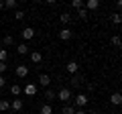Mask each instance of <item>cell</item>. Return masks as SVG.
<instances>
[{"instance_id":"obj_4","label":"cell","mask_w":122,"mask_h":114,"mask_svg":"<svg viewBox=\"0 0 122 114\" xmlns=\"http://www.w3.org/2000/svg\"><path fill=\"white\" fill-rule=\"evenodd\" d=\"M22 108H25V102H22L20 98H12V102H10V110H12V112H20Z\"/></svg>"},{"instance_id":"obj_16","label":"cell","mask_w":122,"mask_h":114,"mask_svg":"<svg viewBox=\"0 0 122 114\" xmlns=\"http://www.w3.org/2000/svg\"><path fill=\"white\" fill-rule=\"evenodd\" d=\"M30 61H33V63H41V61H43V55H41L39 51H33V53H30Z\"/></svg>"},{"instance_id":"obj_26","label":"cell","mask_w":122,"mask_h":114,"mask_svg":"<svg viewBox=\"0 0 122 114\" xmlns=\"http://www.w3.org/2000/svg\"><path fill=\"white\" fill-rule=\"evenodd\" d=\"M6 59H8V51H6V49H2V51H0V61L6 63Z\"/></svg>"},{"instance_id":"obj_21","label":"cell","mask_w":122,"mask_h":114,"mask_svg":"<svg viewBox=\"0 0 122 114\" xmlns=\"http://www.w3.org/2000/svg\"><path fill=\"white\" fill-rule=\"evenodd\" d=\"M77 16L81 18V21H87V18H90V12H87L86 8H81V10H77Z\"/></svg>"},{"instance_id":"obj_29","label":"cell","mask_w":122,"mask_h":114,"mask_svg":"<svg viewBox=\"0 0 122 114\" xmlns=\"http://www.w3.org/2000/svg\"><path fill=\"white\" fill-rule=\"evenodd\" d=\"M6 69H8V65H6V63H2V61H0V75L4 73V71H6Z\"/></svg>"},{"instance_id":"obj_19","label":"cell","mask_w":122,"mask_h":114,"mask_svg":"<svg viewBox=\"0 0 122 114\" xmlns=\"http://www.w3.org/2000/svg\"><path fill=\"white\" fill-rule=\"evenodd\" d=\"M10 110V102L8 100H0V112H6Z\"/></svg>"},{"instance_id":"obj_23","label":"cell","mask_w":122,"mask_h":114,"mask_svg":"<svg viewBox=\"0 0 122 114\" xmlns=\"http://www.w3.org/2000/svg\"><path fill=\"white\" fill-rule=\"evenodd\" d=\"M71 8L81 10V8H83V2H81V0H73V2H71Z\"/></svg>"},{"instance_id":"obj_11","label":"cell","mask_w":122,"mask_h":114,"mask_svg":"<svg viewBox=\"0 0 122 114\" xmlns=\"http://www.w3.org/2000/svg\"><path fill=\"white\" fill-rule=\"evenodd\" d=\"M39 83L43 86V88H49V86H51V78H49L47 73H41L39 75Z\"/></svg>"},{"instance_id":"obj_27","label":"cell","mask_w":122,"mask_h":114,"mask_svg":"<svg viewBox=\"0 0 122 114\" xmlns=\"http://www.w3.org/2000/svg\"><path fill=\"white\" fill-rule=\"evenodd\" d=\"M112 22H114V25H120V22H122V16H120V12H116V14L112 16Z\"/></svg>"},{"instance_id":"obj_5","label":"cell","mask_w":122,"mask_h":114,"mask_svg":"<svg viewBox=\"0 0 122 114\" xmlns=\"http://www.w3.org/2000/svg\"><path fill=\"white\" fill-rule=\"evenodd\" d=\"M65 69L69 71L71 75H75V73L79 71V65H77V61H67V63H65Z\"/></svg>"},{"instance_id":"obj_12","label":"cell","mask_w":122,"mask_h":114,"mask_svg":"<svg viewBox=\"0 0 122 114\" xmlns=\"http://www.w3.org/2000/svg\"><path fill=\"white\" fill-rule=\"evenodd\" d=\"M59 22H61L63 26H67V25L71 22V14H69V12H61V14H59Z\"/></svg>"},{"instance_id":"obj_32","label":"cell","mask_w":122,"mask_h":114,"mask_svg":"<svg viewBox=\"0 0 122 114\" xmlns=\"http://www.w3.org/2000/svg\"><path fill=\"white\" fill-rule=\"evenodd\" d=\"M2 8H4V4H2V0H0V10H2Z\"/></svg>"},{"instance_id":"obj_8","label":"cell","mask_w":122,"mask_h":114,"mask_svg":"<svg viewBox=\"0 0 122 114\" xmlns=\"http://www.w3.org/2000/svg\"><path fill=\"white\" fill-rule=\"evenodd\" d=\"M33 37H35V29H30V26L22 29V39H25V43H26V41H30Z\"/></svg>"},{"instance_id":"obj_18","label":"cell","mask_w":122,"mask_h":114,"mask_svg":"<svg viewBox=\"0 0 122 114\" xmlns=\"http://www.w3.org/2000/svg\"><path fill=\"white\" fill-rule=\"evenodd\" d=\"M10 45H14V37L12 35H6L4 39H2V47H10Z\"/></svg>"},{"instance_id":"obj_6","label":"cell","mask_w":122,"mask_h":114,"mask_svg":"<svg viewBox=\"0 0 122 114\" xmlns=\"http://www.w3.org/2000/svg\"><path fill=\"white\" fill-rule=\"evenodd\" d=\"M22 92H25L26 96H35V94H37V86H35L33 82H29L25 88H22Z\"/></svg>"},{"instance_id":"obj_7","label":"cell","mask_w":122,"mask_h":114,"mask_svg":"<svg viewBox=\"0 0 122 114\" xmlns=\"http://www.w3.org/2000/svg\"><path fill=\"white\" fill-rule=\"evenodd\" d=\"M83 6H86L87 12H90V10H98V8H100V0H87Z\"/></svg>"},{"instance_id":"obj_9","label":"cell","mask_w":122,"mask_h":114,"mask_svg":"<svg viewBox=\"0 0 122 114\" xmlns=\"http://www.w3.org/2000/svg\"><path fill=\"white\" fill-rule=\"evenodd\" d=\"M16 53L18 55H29V43H18V47H16Z\"/></svg>"},{"instance_id":"obj_31","label":"cell","mask_w":122,"mask_h":114,"mask_svg":"<svg viewBox=\"0 0 122 114\" xmlns=\"http://www.w3.org/2000/svg\"><path fill=\"white\" fill-rule=\"evenodd\" d=\"M73 114H87V112H86L83 108H75V112H73Z\"/></svg>"},{"instance_id":"obj_17","label":"cell","mask_w":122,"mask_h":114,"mask_svg":"<svg viewBox=\"0 0 122 114\" xmlns=\"http://www.w3.org/2000/svg\"><path fill=\"white\" fill-rule=\"evenodd\" d=\"M2 4H4V8H10V10H16L18 2H16V0H4V2H2Z\"/></svg>"},{"instance_id":"obj_22","label":"cell","mask_w":122,"mask_h":114,"mask_svg":"<svg viewBox=\"0 0 122 114\" xmlns=\"http://www.w3.org/2000/svg\"><path fill=\"white\" fill-rule=\"evenodd\" d=\"M41 114H53L51 104H43V106H41Z\"/></svg>"},{"instance_id":"obj_2","label":"cell","mask_w":122,"mask_h":114,"mask_svg":"<svg viewBox=\"0 0 122 114\" xmlns=\"http://www.w3.org/2000/svg\"><path fill=\"white\" fill-rule=\"evenodd\" d=\"M71 37H73V31H71L69 26H61L59 29V39L61 41H69Z\"/></svg>"},{"instance_id":"obj_28","label":"cell","mask_w":122,"mask_h":114,"mask_svg":"<svg viewBox=\"0 0 122 114\" xmlns=\"http://www.w3.org/2000/svg\"><path fill=\"white\" fill-rule=\"evenodd\" d=\"M112 45H114V47H120V37H118V35L112 37Z\"/></svg>"},{"instance_id":"obj_33","label":"cell","mask_w":122,"mask_h":114,"mask_svg":"<svg viewBox=\"0 0 122 114\" xmlns=\"http://www.w3.org/2000/svg\"><path fill=\"white\" fill-rule=\"evenodd\" d=\"M0 51H2V41H0Z\"/></svg>"},{"instance_id":"obj_10","label":"cell","mask_w":122,"mask_h":114,"mask_svg":"<svg viewBox=\"0 0 122 114\" xmlns=\"http://www.w3.org/2000/svg\"><path fill=\"white\" fill-rule=\"evenodd\" d=\"M8 90H10V96H14V98H18V96L22 94V88L18 86V83H12V86H10Z\"/></svg>"},{"instance_id":"obj_24","label":"cell","mask_w":122,"mask_h":114,"mask_svg":"<svg viewBox=\"0 0 122 114\" xmlns=\"http://www.w3.org/2000/svg\"><path fill=\"white\" fill-rule=\"evenodd\" d=\"M73 112H75L73 106H63V108H61V114H73Z\"/></svg>"},{"instance_id":"obj_3","label":"cell","mask_w":122,"mask_h":114,"mask_svg":"<svg viewBox=\"0 0 122 114\" xmlns=\"http://www.w3.org/2000/svg\"><path fill=\"white\" fill-rule=\"evenodd\" d=\"M73 100H75V106H73V108H83V106L87 104V100H90V98H87V94H77Z\"/></svg>"},{"instance_id":"obj_13","label":"cell","mask_w":122,"mask_h":114,"mask_svg":"<svg viewBox=\"0 0 122 114\" xmlns=\"http://www.w3.org/2000/svg\"><path fill=\"white\" fill-rule=\"evenodd\" d=\"M110 102H112L114 106H120V104H122V94H120V92H114L112 96H110Z\"/></svg>"},{"instance_id":"obj_15","label":"cell","mask_w":122,"mask_h":114,"mask_svg":"<svg viewBox=\"0 0 122 114\" xmlns=\"http://www.w3.org/2000/svg\"><path fill=\"white\" fill-rule=\"evenodd\" d=\"M69 83H71V86H73V88H79V86H81V83H83V79L79 78L77 73H75V75H71V79H69Z\"/></svg>"},{"instance_id":"obj_1","label":"cell","mask_w":122,"mask_h":114,"mask_svg":"<svg viewBox=\"0 0 122 114\" xmlns=\"http://www.w3.org/2000/svg\"><path fill=\"white\" fill-rule=\"evenodd\" d=\"M55 98L59 102H67V100H71V90L69 88H61L59 92H55Z\"/></svg>"},{"instance_id":"obj_30","label":"cell","mask_w":122,"mask_h":114,"mask_svg":"<svg viewBox=\"0 0 122 114\" xmlns=\"http://www.w3.org/2000/svg\"><path fill=\"white\" fill-rule=\"evenodd\" d=\"M4 86H6V79H4V75H0V90L4 88Z\"/></svg>"},{"instance_id":"obj_34","label":"cell","mask_w":122,"mask_h":114,"mask_svg":"<svg viewBox=\"0 0 122 114\" xmlns=\"http://www.w3.org/2000/svg\"><path fill=\"white\" fill-rule=\"evenodd\" d=\"M110 114H116V112H110Z\"/></svg>"},{"instance_id":"obj_14","label":"cell","mask_w":122,"mask_h":114,"mask_svg":"<svg viewBox=\"0 0 122 114\" xmlns=\"http://www.w3.org/2000/svg\"><path fill=\"white\" fill-rule=\"evenodd\" d=\"M16 75L18 78H26L29 75V67L26 65H16Z\"/></svg>"},{"instance_id":"obj_20","label":"cell","mask_w":122,"mask_h":114,"mask_svg":"<svg viewBox=\"0 0 122 114\" xmlns=\"http://www.w3.org/2000/svg\"><path fill=\"white\" fill-rule=\"evenodd\" d=\"M45 100L47 102H51V100H55V92H53V90H45Z\"/></svg>"},{"instance_id":"obj_25","label":"cell","mask_w":122,"mask_h":114,"mask_svg":"<svg viewBox=\"0 0 122 114\" xmlns=\"http://www.w3.org/2000/svg\"><path fill=\"white\" fill-rule=\"evenodd\" d=\"M14 18H16V21H22V18H25V10H14Z\"/></svg>"}]
</instances>
